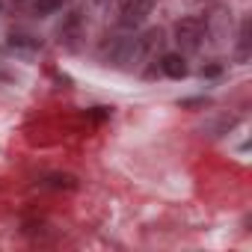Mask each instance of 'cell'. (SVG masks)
Here are the masks:
<instances>
[{
	"mask_svg": "<svg viewBox=\"0 0 252 252\" xmlns=\"http://www.w3.org/2000/svg\"><path fill=\"white\" fill-rule=\"evenodd\" d=\"M160 68H163V74L172 77V80H184V77H187V63H184L181 54H166V57L160 60Z\"/></svg>",
	"mask_w": 252,
	"mask_h": 252,
	"instance_id": "277c9868",
	"label": "cell"
},
{
	"mask_svg": "<svg viewBox=\"0 0 252 252\" xmlns=\"http://www.w3.org/2000/svg\"><path fill=\"white\" fill-rule=\"evenodd\" d=\"M104 60L119 65V68H128L131 63H140L143 60V51H140V42L137 39H125V36H110L101 48Z\"/></svg>",
	"mask_w": 252,
	"mask_h": 252,
	"instance_id": "6da1fadb",
	"label": "cell"
},
{
	"mask_svg": "<svg viewBox=\"0 0 252 252\" xmlns=\"http://www.w3.org/2000/svg\"><path fill=\"white\" fill-rule=\"evenodd\" d=\"M80 36V12H71L65 18V24L60 27V39H65L68 45H74V39Z\"/></svg>",
	"mask_w": 252,
	"mask_h": 252,
	"instance_id": "5b68a950",
	"label": "cell"
},
{
	"mask_svg": "<svg viewBox=\"0 0 252 252\" xmlns=\"http://www.w3.org/2000/svg\"><path fill=\"white\" fill-rule=\"evenodd\" d=\"M57 9H63V0H33V12L36 15H51Z\"/></svg>",
	"mask_w": 252,
	"mask_h": 252,
	"instance_id": "8992f818",
	"label": "cell"
},
{
	"mask_svg": "<svg viewBox=\"0 0 252 252\" xmlns=\"http://www.w3.org/2000/svg\"><path fill=\"white\" fill-rule=\"evenodd\" d=\"M202 77H220V65H208V68H202Z\"/></svg>",
	"mask_w": 252,
	"mask_h": 252,
	"instance_id": "9c48e42d",
	"label": "cell"
},
{
	"mask_svg": "<svg viewBox=\"0 0 252 252\" xmlns=\"http://www.w3.org/2000/svg\"><path fill=\"white\" fill-rule=\"evenodd\" d=\"M152 3L155 0H125L122 3V12H119V24L125 30H134L146 21V15L152 12Z\"/></svg>",
	"mask_w": 252,
	"mask_h": 252,
	"instance_id": "3957f363",
	"label": "cell"
},
{
	"mask_svg": "<svg viewBox=\"0 0 252 252\" xmlns=\"http://www.w3.org/2000/svg\"><path fill=\"white\" fill-rule=\"evenodd\" d=\"M175 39H178L181 48L196 51V48L202 45V39H205V24H202L199 18H181V21L175 24Z\"/></svg>",
	"mask_w": 252,
	"mask_h": 252,
	"instance_id": "7a4b0ae2",
	"label": "cell"
},
{
	"mask_svg": "<svg viewBox=\"0 0 252 252\" xmlns=\"http://www.w3.org/2000/svg\"><path fill=\"white\" fill-rule=\"evenodd\" d=\"M12 45H24V48H39V42L33 36H12Z\"/></svg>",
	"mask_w": 252,
	"mask_h": 252,
	"instance_id": "ba28073f",
	"label": "cell"
},
{
	"mask_svg": "<svg viewBox=\"0 0 252 252\" xmlns=\"http://www.w3.org/2000/svg\"><path fill=\"white\" fill-rule=\"evenodd\" d=\"M45 184H48V187H57V190H60V187H65V190H74V187H77L71 175H51Z\"/></svg>",
	"mask_w": 252,
	"mask_h": 252,
	"instance_id": "52a82bcc",
	"label": "cell"
},
{
	"mask_svg": "<svg viewBox=\"0 0 252 252\" xmlns=\"http://www.w3.org/2000/svg\"><path fill=\"white\" fill-rule=\"evenodd\" d=\"M0 9H3V3H0Z\"/></svg>",
	"mask_w": 252,
	"mask_h": 252,
	"instance_id": "30bf717a",
	"label": "cell"
}]
</instances>
